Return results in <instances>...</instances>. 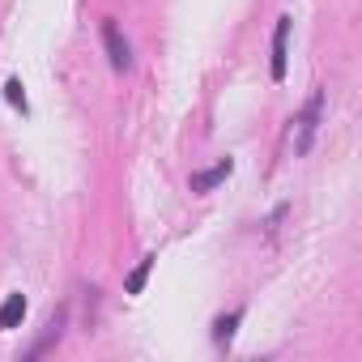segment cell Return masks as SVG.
<instances>
[{
  "instance_id": "1",
  "label": "cell",
  "mask_w": 362,
  "mask_h": 362,
  "mask_svg": "<svg viewBox=\"0 0 362 362\" xmlns=\"http://www.w3.org/2000/svg\"><path fill=\"white\" fill-rule=\"evenodd\" d=\"M320 119H324V90H311V98H307V103H303V111L294 115V153H298V158L315 145Z\"/></svg>"
},
{
  "instance_id": "2",
  "label": "cell",
  "mask_w": 362,
  "mask_h": 362,
  "mask_svg": "<svg viewBox=\"0 0 362 362\" xmlns=\"http://www.w3.org/2000/svg\"><path fill=\"white\" fill-rule=\"evenodd\" d=\"M103 52H107V60H111L115 73H128L132 69V47H128V39H124V30H119L115 18L103 22Z\"/></svg>"
},
{
  "instance_id": "3",
  "label": "cell",
  "mask_w": 362,
  "mask_h": 362,
  "mask_svg": "<svg viewBox=\"0 0 362 362\" xmlns=\"http://www.w3.org/2000/svg\"><path fill=\"white\" fill-rule=\"evenodd\" d=\"M290 30H294V18L281 13L277 26H273V64H269L273 81H286V69H290Z\"/></svg>"
},
{
  "instance_id": "4",
  "label": "cell",
  "mask_w": 362,
  "mask_h": 362,
  "mask_svg": "<svg viewBox=\"0 0 362 362\" xmlns=\"http://www.w3.org/2000/svg\"><path fill=\"white\" fill-rule=\"evenodd\" d=\"M230 175H235V158H222V162H214L209 170H197V175H192V192H214L218 184H226Z\"/></svg>"
},
{
  "instance_id": "5",
  "label": "cell",
  "mask_w": 362,
  "mask_h": 362,
  "mask_svg": "<svg viewBox=\"0 0 362 362\" xmlns=\"http://www.w3.org/2000/svg\"><path fill=\"white\" fill-rule=\"evenodd\" d=\"M22 320H26V294L13 290V294H5V303H0V332L18 328Z\"/></svg>"
},
{
  "instance_id": "6",
  "label": "cell",
  "mask_w": 362,
  "mask_h": 362,
  "mask_svg": "<svg viewBox=\"0 0 362 362\" xmlns=\"http://www.w3.org/2000/svg\"><path fill=\"white\" fill-rule=\"evenodd\" d=\"M239 320H243V307H235V311L218 315V320H214V341H218V345H230V341H235V328H239Z\"/></svg>"
},
{
  "instance_id": "7",
  "label": "cell",
  "mask_w": 362,
  "mask_h": 362,
  "mask_svg": "<svg viewBox=\"0 0 362 362\" xmlns=\"http://www.w3.org/2000/svg\"><path fill=\"white\" fill-rule=\"evenodd\" d=\"M153 264H158V256H145V260L124 277V290H128V294H141V290H145V281H149V273H153Z\"/></svg>"
},
{
  "instance_id": "8",
  "label": "cell",
  "mask_w": 362,
  "mask_h": 362,
  "mask_svg": "<svg viewBox=\"0 0 362 362\" xmlns=\"http://www.w3.org/2000/svg\"><path fill=\"white\" fill-rule=\"evenodd\" d=\"M5 98H9V107H18L22 115L30 111V103H26V86H22L18 77H9V81H5Z\"/></svg>"
}]
</instances>
